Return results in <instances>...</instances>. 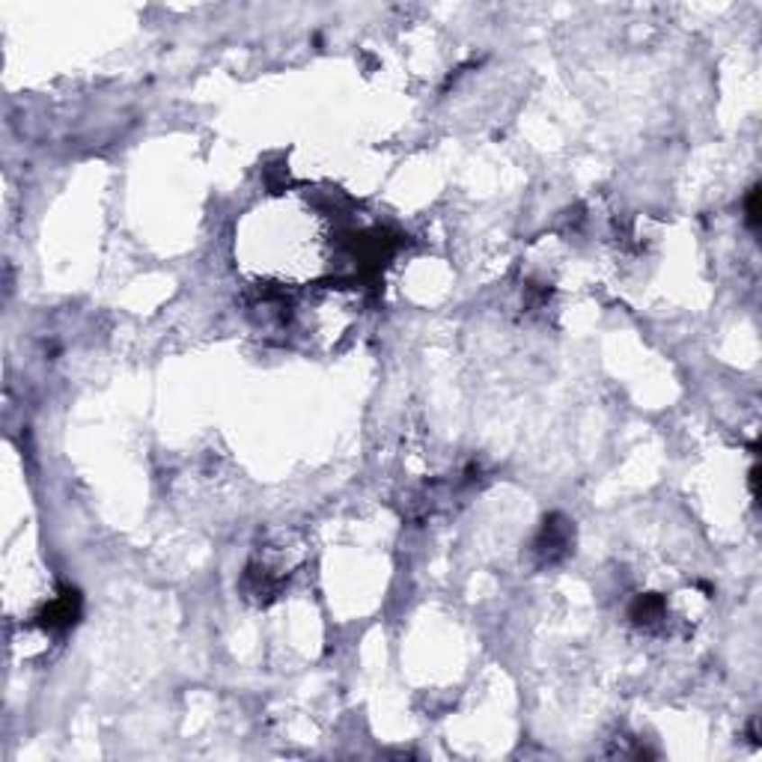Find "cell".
<instances>
[{"instance_id": "6da1fadb", "label": "cell", "mask_w": 762, "mask_h": 762, "mask_svg": "<svg viewBox=\"0 0 762 762\" xmlns=\"http://www.w3.org/2000/svg\"><path fill=\"white\" fill-rule=\"evenodd\" d=\"M266 221L253 227L250 239H262L266 259L257 262V275L271 280H292V277H313L325 266L328 250V230L319 221V212L304 206H277L262 209Z\"/></svg>"}, {"instance_id": "3957f363", "label": "cell", "mask_w": 762, "mask_h": 762, "mask_svg": "<svg viewBox=\"0 0 762 762\" xmlns=\"http://www.w3.org/2000/svg\"><path fill=\"white\" fill-rule=\"evenodd\" d=\"M757 188L748 194V203H745V212H748V223H750V230H757V223H759V209H757Z\"/></svg>"}, {"instance_id": "7a4b0ae2", "label": "cell", "mask_w": 762, "mask_h": 762, "mask_svg": "<svg viewBox=\"0 0 762 762\" xmlns=\"http://www.w3.org/2000/svg\"><path fill=\"white\" fill-rule=\"evenodd\" d=\"M566 551H569V527H566V522L545 524L540 542H536V554H540L545 563H554V560H560Z\"/></svg>"}]
</instances>
